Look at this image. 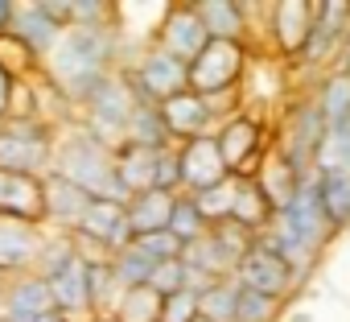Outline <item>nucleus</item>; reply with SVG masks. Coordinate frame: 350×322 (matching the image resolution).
Returning a JSON list of instances; mask_svg holds the SVG:
<instances>
[{
  "label": "nucleus",
  "instance_id": "1",
  "mask_svg": "<svg viewBox=\"0 0 350 322\" xmlns=\"http://www.w3.org/2000/svg\"><path fill=\"white\" fill-rule=\"evenodd\" d=\"M54 174L83 186L91 199H107V203H132V195L124 190L120 174H116V149L103 145L95 132H87L79 120L66 124L58 132V153H54Z\"/></svg>",
  "mask_w": 350,
  "mask_h": 322
},
{
  "label": "nucleus",
  "instance_id": "2",
  "mask_svg": "<svg viewBox=\"0 0 350 322\" xmlns=\"http://www.w3.org/2000/svg\"><path fill=\"white\" fill-rule=\"evenodd\" d=\"M120 66H124V38L111 21V25H75V29H66L54 46V54L42 62V75L66 91L79 79L107 75V71H120Z\"/></svg>",
  "mask_w": 350,
  "mask_h": 322
},
{
  "label": "nucleus",
  "instance_id": "3",
  "mask_svg": "<svg viewBox=\"0 0 350 322\" xmlns=\"http://www.w3.org/2000/svg\"><path fill=\"white\" fill-rule=\"evenodd\" d=\"M58 132L50 120H5L0 124V170L46 182L54 174Z\"/></svg>",
  "mask_w": 350,
  "mask_h": 322
},
{
  "label": "nucleus",
  "instance_id": "4",
  "mask_svg": "<svg viewBox=\"0 0 350 322\" xmlns=\"http://www.w3.org/2000/svg\"><path fill=\"white\" fill-rule=\"evenodd\" d=\"M325 132H329V120H325V112L317 108V99H313L305 87L293 91V95L284 99L280 120H276V145L284 149V157L293 161L301 174H317L313 166H317V149H321Z\"/></svg>",
  "mask_w": 350,
  "mask_h": 322
},
{
  "label": "nucleus",
  "instance_id": "5",
  "mask_svg": "<svg viewBox=\"0 0 350 322\" xmlns=\"http://www.w3.org/2000/svg\"><path fill=\"white\" fill-rule=\"evenodd\" d=\"M313 29V0H272L256 9V54H268L276 62H297L305 50V38Z\"/></svg>",
  "mask_w": 350,
  "mask_h": 322
},
{
  "label": "nucleus",
  "instance_id": "6",
  "mask_svg": "<svg viewBox=\"0 0 350 322\" xmlns=\"http://www.w3.org/2000/svg\"><path fill=\"white\" fill-rule=\"evenodd\" d=\"M350 34V0H313V29L293 62V75H313V83L334 71L342 42Z\"/></svg>",
  "mask_w": 350,
  "mask_h": 322
},
{
  "label": "nucleus",
  "instance_id": "7",
  "mask_svg": "<svg viewBox=\"0 0 350 322\" xmlns=\"http://www.w3.org/2000/svg\"><path fill=\"white\" fill-rule=\"evenodd\" d=\"M120 71L128 75L136 103H169L173 95L190 91V66L182 58H173L169 50H161L157 42L144 46L136 58H128Z\"/></svg>",
  "mask_w": 350,
  "mask_h": 322
},
{
  "label": "nucleus",
  "instance_id": "8",
  "mask_svg": "<svg viewBox=\"0 0 350 322\" xmlns=\"http://www.w3.org/2000/svg\"><path fill=\"white\" fill-rule=\"evenodd\" d=\"M215 140H219V149H223V157H227V166H231L235 178H256L260 161L276 145V132H272L268 116H260V112L247 108V112L231 116L227 124H219Z\"/></svg>",
  "mask_w": 350,
  "mask_h": 322
},
{
  "label": "nucleus",
  "instance_id": "9",
  "mask_svg": "<svg viewBox=\"0 0 350 322\" xmlns=\"http://www.w3.org/2000/svg\"><path fill=\"white\" fill-rule=\"evenodd\" d=\"M70 236H75L79 256H83L87 264H95V260H111L120 248H128V244L136 240V236H132L128 207H124V203H107V199H95Z\"/></svg>",
  "mask_w": 350,
  "mask_h": 322
},
{
  "label": "nucleus",
  "instance_id": "10",
  "mask_svg": "<svg viewBox=\"0 0 350 322\" xmlns=\"http://www.w3.org/2000/svg\"><path fill=\"white\" fill-rule=\"evenodd\" d=\"M132 108H136V95H132V87H128V75L116 71V75L79 108L75 120H79L87 132H95L103 145L120 149V145L128 140V116H132Z\"/></svg>",
  "mask_w": 350,
  "mask_h": 322
},
{
  "label": "nucleus",
  "instance_id": "11",
  "mask_svg": "<svg viewBox=\"0 0 350 322\" xmlns=\"http://www.w3.org/2000/svg\"><path fill=\"white\" fill-rule=\"evenodd\" d=\"M256 62L252 46L239 42H211L194 62H190V91L198 95H215V91H239L247 71Z\"/></svg>",
  "mask_w": 350,
  "mask_h": 322
},
{
  "label": "nucleus",
  "instance_id": "12",
  "mask_svg": "<svg viewBox=\"0 0 350 322\" xmlns=\"http://www.w3.org/2000/svg\"><path fill=\"white\" fill-rule=\"evenodd\" d=\"M272 227H276V232H284V236H293L297 244H305V248H313V252H321V256H325V248L338 240V232H334V223H329V215H325V207H321L317 174H313V178H305V186L297 190V199H293L284 211H276Z\"/></svg>",
  "mask_w": 350,
  "mask_h": 322
},
{
  "label": "nucleus",
  "instance_id": "13",
  "mask_svg": "<svg viewBox=\"0 0 350 322\" xmlns=\"http://www.w3.org/2000/svg\"><path fill=\"white\" fill-rule=\"evenodd\" d=\"M235 281L243 285V289H256V293H264V297H272V301H280V306H288L297 293H301V285H297V273L276 256V252H268L260 240H256V248L239 260V269H235Z\"/></svg>",
  "mask_w": 350,
  "mask_h": 322
},
{
  "label": "nucleus",
  "instance_id": "14",
  "mask_svg": "<svg viewBox=\"0 0 350 322\" xmlns=\"http://www.w3.org/2000/svg\"><path fill=\"white\" fill-rule=\"evenodd\" d=\"M157 46L169 50L173 58H182L186 66L211 46V34H206L202 17H198V9H194V0H190V5H165V9H161V21H157Z\"/></svg>",
  "mask_w": 350,
  "mask_h": 322
},
{
  "label": "nucleus",
  "instance_id": "15",
  "mask_svg": "<svg viewBox=\"0 0 350 322\" xmlns=\"http://www.w3.org/2000/svg\"><path fill=\"white\" fill-rule=\"evenodd\" d=\"M178 157H182V195H202V190L235 178L215 136H198V140L178 145Z\"/></svg>",
  "mask_w": 350,
  "mask_h": 322
},
{
  "label": "nucleus",
  "instance_id": "16",
  "mask_svg": "<svg viewBox=\"0 0 350 322\" xmlns=\"http://www.w3.org/2000/svg\"><path fill=\"white\" fill-rule=\"evenodd\" d=\"M46 227L29 223V219H9L0 215V277H25L38 269V252H42Z\"/></svg>",
  "mask_w": 350,
  "mask_h": 322
},
{
  "label": "nucleus",
  "instance_id": "17",
  "mask_svg": "<svg viewBox=\"0 0 350 322\" xmlns=\"http://www.w3.org/2000/svg\"><path fill=\"white\" fill-rule=\"evenodd\" d=\"M211 42H239L256 50V9L239 0H194Z\"/></svg>",
  "mask_w": 350,
  "mask_h": 322
},
{
  "label": "nucleus",
  "instance_id": "18",
  "mask_svg": "<svg viewBox=\"0 0 350 322\" xmlns=\"http://www.w3.org/2000/svg\"><path fill=\"white\" fill-rule=\"evenodd\" d=\"M50 310H54L50 281L38 277V273L9 277L5 289H0V322H38Z\"/></svg>",
  "mask_w": 350,
  "mask_h": 322
},
{
  "label": "nucleus",
  "instance_id": "19",
  "mask_svg": "<svg viewBox=\"0 0 350 322\" xmlns=\"http://www.w3.org/2000/svg\"><path fill=\"white\" fill-rule=\"evenodd\" d=\"M91 203H95V199H91L83 186H75V182L50 174V178L42 182V227H50V232H75Z\"/></svg>",
  "mask_w": 350,
  "mask_h": 322
},
{
  "label": "nucleus",
  "instance_id": "20",
  "mask_svg": "<svg viewBox=\"0 0 350 322\" xmlns=\"http://www.w3.org/2000/svg\"><path fill=\"white\" fill-rule=\"evenodd\" d=\"M161 112H165V124H169L173 145H186V140H198V136H215L219 132V120H215V112L206 108V99L198 91L173 95L169 103H161Z\"/></svg>",
  "mask_w": 350,
  "mask_h": 322
},
{
  "label": "nucleus",
  "instance_id": "21",
  "mask_svg": "<svg viewBox=\"0 0 350 322\" xmlns=\"http://www.w3.org/2000/svg\"><path fill=\"white\" fill-rule=\"evenodd\" d=\"M305 178H313V174H301L293 161L284 157L280 145L268 149V157L260 161V170H256V186L264 190V199L272 203V211H284V207L297 199V190L305 186Z\"/></svg>",
  "mask_w": 350,
  "mask_h": 322
},
{
  "label": "nucleus",
  "instance_id": "22",
  "mask_svg": "<svg viewBox=\"0 0 350 322\" xmlns=\"http://www.w3.org/2000/svg\"><path fill=\"white\" fill-rule=\"evenodd\" d=\"M66 29L46 13V5L42 0H25V5L17 9V21H13V34L9 38H17L29 54H38L42 62L54 54V46H58V38H62Z\"/></svg>",
  "mask_w": 350,
  "mask_h": 322
},
{
  "label": "nucleus",
  "instance_id": "23",
  "mask_svg": "<svg viewBox=\"0 0 350 322\" xmlns=\"http://www.w3.org/2000/svg\"><path fill=\"white\" fill-rule=\"evenodd\" d=\"M0 215L42 223V182L0 170Z\"/></svg>",
  "mask_w": 350,
  "mask_h": 322
},
{
  "label": "nucleus",
  "instance_id": "24",
  "mask_svg": "<svg viewBox=\"0 0 350 322\" xmlns=\"http://www.w3.org/2000/svg\"><path fill=\"white\" fill-rule=\"evenodd\" d=\"M157 153L161 149H140V145H120L116 149V174H120V182L132 199L157 190Z\"/></svg>",
  "mask_w": 350,
  "mask_h": 322
},
{
  "label": "nucleus",
  "instance_id": "25",
  "mask_svg": "<svg viewBox=\"0 0 350 322\" xmlns=\"http://www.w3.org/2000/svg\"><path fill=\"white\" fill-rule=\"evenodd\" d=\"M50 293H54V310L70 314L75 322L91 318V289H87V264L83 260H75L70 269L50 277Z\"/></svg>",
  "mask_w": 350,
  "mask_h": 322
},
{
  "label": "nucleus",
  "instance_id": "26",
  "mask_svg": "<svg viewBox=\"0 0 350 322\" xmlns=\"http://www.w3.org/2000/svg\"><path fill=\"white\" fill-rule=\"evenodd\" d=\"M173 199H178V195H165V190L136 195V199L128 203L132 236H157V232H169V219H173Z\"/></svg>",
  "mask_w": 350,
  "mask_h": 322
},
{
  "label": "nucleus",
  "instance_id": "27",
  "mask_svg": "<svg viewBox=\"0 0 350 322\" xmlns=\"http://www.w3.org/2000/svg\"><path fill=\"white\" fill-rule=\"evenodd\" d=\"M124 145H140V149H169L173 145L161 103H136L132 108V116H128V140Z\"/></svg>",
  "mask_w": 350,
  "mask_h": 322
},
{
  "label": "nucleus",
  "instance_id": "28",
  "mask_svg": "<svg viewBox=\"0 0 350 322\" xmlns=\"http://www.w3.org/2000/svg\"><path fill=\"white\" fill-rule=\"evenodd\" d=\"M231 219L243 223V227L256 232V236H264V232L272 227L276 211H272V203L264 199V190L256 186V178H239V195H235V211H231Z\"/></svg>",
  "mask_w": 350,
  "mask_h": 322
},
{
  "label": "nucleus",
  "instance_id": "29",
  "mask_svg": "<svg viewBox=\"0 0 350 322\" xmlns=\"http://www.w3.org/2000/svg\"><path fill=\"white\" fill-rule=\"evenodd\" d=\"M87 264V260H83ZM87 289H91V318H111L120 297H124V285L111 269V260H95L87 264Z\"/></svg>",
  "mask_w": 350,
  "mask_h": 322
},
{
  "label": "nucleus",
  "instance_id": "30",
  "mask_svg": "<svg viewBox=\"0 0 350 322\" xmlns=\"http://www.w3.org/2000/svg\"><path fill=\"white\" fill-rule=\"evenodd\" d=\"M305 91L317 99V108L325 112L329 124H338V120L350 116V75H346V71H325V75H321L317 83H309Z\"/></svg>",
  "mask_w": 350,
  "mask_h": 322
},
{
  "label": "nucleus",
  "instance_id": "31",
  "mask_svg": "<svg viewBox=\"0 0 350 322\" xmlns=\"http://www.w3.org/2000/svg\"><path fill=\"white\" fill-rule=\"evenodd\" d=\"M317 190H321V207L334 223V232H350V170L338 174H317Z\"/></svg>",
  "mask_w": 350,
  "mask_h": 322
},
{
  "label": "nucleus",
  "instance_id": "32",
  "mask_svg": "<svg viewBox=\"0 0 350 322\" xmlns=\"http://www.w3.org/2000/svg\"><path fill=\"white\" fill-rule=\"evenodd\" d=\"M75 260H83L79 256V244H75V236L70 232H50L46 227V240H42V252H38V277H58L62 269H70Z\"/></svg>",
  "mask_w": 350,
  "mask_h": 322
},
{
  "label": "nucleus",
  "instance_id": "33",
  "mask_svg": "<svg viewBox=\"0 0 350 322\" xmlns=\"http://www.w3.org/2000/svg\"><path fill=\"white\" fill-rule=\"evenodd\" d=\"M157 264H161V260H152L136 240L111 256V269H116V277H120V285H124V289H140V285H148V281H152V273H157Z\"/></svg>",
  "mask_w": 350,
  "mask_h": 322
},
{
  "label": "nucleus",
  "instance_id": "34",
  "mask_svg": "<svg viewBox=\"0 0 350 322\" xmlns=\"http://www.w3.org/2000/svg\"><path fill=\"white\" fill-rule=\"evenodd\" d=\"M169 232L182 240V248H186V244H194V240H202V236L211 232V219L202 215V207H198V199H194V195H178V199H173Z\"/></svg>",
  "mask_w": 350,
  "mask_h": 322
},
{
  "label": "nucleus",
  "instance_id": "35",
  "mask_svg": "<svg viewBox=\"0 0 350 322\" xmlns=\"http://www.w3.org/2000/svg\"><path fill=\"white\" fill-rule=\"evenodd\" d=\"M317 174H338V170H350V116L329 124L321 149H317Z\"/></svg>",
  "mask_w": 350,
  "mask_h": 322
},
{
  "label": "nucleus",
  "instance_id": "36",
  "mask_svg": "<svg viewBox=\"0 0 350 322\" xmlns=\"http://www.w3.org/2000/svg\"><path fill=\"white\" fill-rule=\"evenodd\" d=\"M198 314L206 322H235L239 314V281L227 277V281H215L202 297H198Z\"/></svg>",
  "mask_w": 350,
  "mask_h": 322
},
{
  "label": "nucleus",
  "instance_id": "37",
  "mask_svg": "<svg viewBox=\"0 0 350 322\" xmlns=\"http://www.w3.org/2000/svg\"><path fill=\"white\" fill-rule=\"evenodd\" d=\"M161 293L152 285H140V289H124L120 306H116V322H161Z\"/></svg>",
  "mask_w": 350,
  "mask_h": 322
},
{
  "label": "nucleus",
  "instance_id": "38",
  "mask_svg": "<svg viewBox=\"0 0 350 322\" xmlns=\"http://www.w3.org/2000/svg\"><path fill=\"white\" fill-rule=\"evenodd\" d=\"M235 195H239V178H227L223 186H211V190H202V195H194V199H198L202 215H206L211 227H215V223H227V219H231V211H235Z\"/></svg>",
  "mask_w": 350,
  "mask_h": 322
},
{
  "label": "nucleus",
  "instance_id": "39",
  "mask_svg": "<svg viewBox=\"0 0 350 322\" xmlns=\"http://www.w3.org/2000/svg\"><path fill=\"white\" fill-rule=\"evenodd\" d=\"M280 314H284L280 301H272V297L239 285V314H235V322H276Z\"/></svg>",
  "mask_w": 350,
  "mask_h": 322
},
{
  "label": "nucleus",
  "instance_id": "40",
  "mask_svg": "<svg viewBox=\"0 0 350 322\" xmlns=\"http://www.w3.org/2000/svg\"><path fill=\"white\" fill-rule=\"evenodd\" d=\"M157 190L182 195V157H178V145H169V149L157 153Z\"/></svg>",
  "mask_w": 350,
  "mask_h": 322
},
{
  "label": "nucleus",
  "instance_id": "41",
  "mask_svg": "<svg viewBox=\"0 0 350 322\" xmlns=\"http://www.w3.org/2000/svg\"><path fill=\"white\" fill-rule=\"evenodd\" d=\"M198 293L194 289H182L161 301V322H198Z\"/></svg>",
  "mask_w": 350,
  "mask_h": 322
},
{
  "label": "nucleus",
  "instance_id": "42",
  "mask_svg": "<svg viewBox=\"0 0 350 322\" xmlns=\"http://www.w3.org/2000/svg\"><path fill=\"white\" fill-rule=\"evenodd\" d=\"M161 297H173V293H182L186 289V264H182V256L178 260H165V264H157V273H152V281H148Z\"/></svg>",
  "mask_w": 350,
  "mask_h": 322
},
{
  "label": "nucleus",
  "instance_id": "43",
  "mask_svg": "<svg viewBox=\"0 0 350 322\" xmlns=\"http://www.w3.org/2000/svg\"><path fill=\"white\" fill-rule=\"evenodd\" d=\"M136 244L152 256V260H178L182 256V240L178 236H173V232H157V236H136Z\"/></svg>",
  "mask_w": 350,
  "mask_h": 322
},
{
  "label": "nucleus",
  "instance_id": "44",
  "mask_svg": "<svg viewBox=\"0 0 350 322\" xmlns=\"http://www.w3.org/2000/svg\"><path fill=\"white\" fill-rule=\"evenodd\" d=\"M17 83H21V79H13L5 66H0V124L13 116V91H17Z\"/></svg>",
  "mask_w": 350,
  "mask_h": 322
},
{
  "label": "nucleus",
  "instance_id": "45",
  "mask_svg": "<svg viewBox=\"0 0 350 322\" xmlns=\"http://www.w3.org/2000/svg\"><path fill=\"white\" fill-rule=\"evenodd\" d=\"M17 0H0V38H9L13 34V21H17Z\"/></svg>",
  "mask_w": 350,
  "mask_h": 322
},
{
  "label": "nucleus",
  "instance_id": "46",
  "mask_svg": "<svg viewBox=\"0 0 350 322\" xmlns=\"http://www.w3.org/2000/svg\"><path fill=\"white\" fill-rule=\"evenodd\" d=\"M38 322H75V318H70V314H62V310H50V314H42Z\"/></svg>",
  "mask_w": 350,
  "mask_h": 322
},
{
  "label": "nucleus",
  "instance_id": "47",
  "mask_svg": "<svg viewBox=\"0 0 350 322\" xmlns=\"http://www.w3.org/2000/svg\"><path fill=\"white\" fill-rule=\"evenodd\" d=\"M288 322H313V314H293Z\"/></svg>",
  "mask_w": 350,
  "mask_h": 322
},
{
  "label": "nucleus",
  "instance_id": "48",
  "mask_svg": "<svg viewBox=\"0 0 350 322\" xmlns=\"http://www.w3.org/2000/svg\"><path fill=\"white\" fill-rule=\"evenodd\" d=\"M83 322H116V318H83Z\"/></svg>",
  "mask_w": 350,
  "mask_h": 322
},
{
  "label": "nucleus",
  "instance_id": "49",
  "mask_svg": "<svg viewBox=\"0 0 350 322\" xmlns=\"http://www.w3.org/2000/svg\"><path fill=\"white\" fill-rule=\"evenodd\" d=\"M0 289H5V277H0Z\"/></svg>",
  "mask_w": 350,
  "mask_h": 322
}]
</instances>
